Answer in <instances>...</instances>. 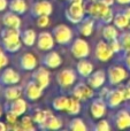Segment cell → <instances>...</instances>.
Segmentation results:
<instances>
[{"label": "cell", "mask_w": 130, "mask_h": 131, "mask_svg": "<svg viewBox=\"0 0 130 131\" xmlns=\"http://www.w3.org/2000/svg\"><path fill=\"white\" fill-rule=\"evenodd\" d=\"M115 53L111 48L107 40H99L94 47V57L100 62H107L114 57Z\"/></svg>", "instance_id": "cell-9"}, {"label": "cell", "mask_w": 130, "mask_h": 131, "mask_svg": "<svg viewBox=\"0 0 130 131\" xmlns=\"http://www.w3.org/2000/svg\"><path fill=\"white\" fill-rule=\"evenodd\" d=\"M9 63V59L6 54V51L4 50V47H0V71L4 68H6Z\"/></svg>", "instance_id": "cell-39"}, {"label": "cell", "mask_w": 130, "mask_h": 131, "mask_svg": "<svg viewBox=\"0 0 130 131\" xmlns=\"http://www.w3.org/2000/svg\"><path fill=\"white\" fill-rule=\"evenodd\" d=\"M37 64H38L37 58L31 52L23 53L18 59V66L21 69L25 70V71H34L37 68Z\"/></svg>", "instance_id": "cell-21"}, {"label": "cell", "mask_w": 130, "mask_h": 131, "mask_svg": "<svg viewBox=\"0 0 130 131\" xmlns=\"http://www.w3.org/2000/svg\"><path fill=\"white\" fill-rule=\"evenodd\" d=\"M31 79L36 82L43 90L47 89L51 83V72H50V70H48V68L44 67V66L37 67L36 69L34 70V72H32Z\"/></svg>", "instance_id": "cell-11"}, {"label": "cell", "mask_w": 130, "mask_h": 131, "mask_svg": "<svg viewBox=\"0 0 130 131\" xmlns=\"http://www.w3.org/2000/svg\"><path fill=\"white\" fill-rule=\"evenodd\" d=\"M68 100H69V97H66V95H60V97H57L55 99H53V101H52L53 109L57 111V112L66 111L67 105H68Z\"/></svg>", "instance_id": "cell-34"}, {"label": "cell", "mask_w": 130, "mask_h": 131, "mask_svg": "<svg viewBox=\"0 0 130 131\" xmlns=\"http://www.w3.org/2000/svg\"><path fill=\"white\" fill-rule=\"evenodd\" d=\"M124 14L127 15V18H128V22H129V25H128V29H130V7H126L123 9Z\"/></svg>", "instance_id": "cell-46"}, {"label": "cell", "mask_w": 130, "mask_h": 131, "mask_svg": "<svg viewBox=\"0 0 130 131\" xmlns=\"http://www.w3.org/2000/svg\"><path fill=\"white\" fill-rule=\"evenodd\" d=\"M115 2L119 5H129L130 0H115Z\"/></svg>", "instance_id": "cell-48"}, {"label": "cell", "mask_w": 130, "mask_h": 131, "mask_svg": "<svg viewBox=\"0 0 130 131\" xmlns=\"http://www.w3.org/2000/svg\"><path fill=\"white\" fill-rule=\"evenodd\" d=\"M53 37L55 39V43L59 45H69L71 44L74 38V32L68 25L66 24H58L52 30Z\"/></svg>", "instance_id": "cell-4"}, {"label": "cell", "mask_w": 130, "mask_h": 131, "mask_svg": "<svg viewBox=\"0 0 130 131\" xmlns=\"http://www.w3.org/2000/svg\"><path fill=\"white\" fill-rule=\"evenodd\" d=\"M101 35H103V38L107 41H111L113 39L119 38L120 34H119V29L115 27L114 24H105L101 30Z\"/></svg>", "instance_id": "cell-27"}, {"label": "cell", "mask_w": 130, "mask_h": 131, "mask_svg": "<svg viewBox=\"0 0 130 131\" xmlns=\"http://www.w3.org/2000/svg\"><path fill=\"white\" fill-rule=\"evenodd\" d=\"M20 124H21V130H24V131H28V130H35V122L32 120V116H29V115H25L22 117V120L20 121Z\"/></svg>", "instance_id": "cell-36"}, {"label": "cell", "mask_w": 130, "mask_h": 131, "mask_svg": "<svg viewBox=\"0 0 130 131\" xmlns=\"http://www.w3.org/2000/svg\"><path fill=\"white\" fill-rule=\"evenodd\" d=\"M108 44H110L111 48L113 50V52L115 53V54H117V53H120L122 51V47H121V44H120V40L119 38L116 39H113V40L108 41Z\"/></svg>", "instance_id": "cell-40"}, {"label": "cell", "mask_w": 130, "mask_h": 131, "mask_svg": "<svg viewBox=\"0 0 130 131\" xmlns=\"http://www.w3.org/2000/svg\"><path fill=\"white\" fill-rule=\"evenodd\" d=\"M94 23H96V20L92 16L89 15L86 17H84L77 24L78 34L83 37H90L94 30Z\"/></svg>", "instance_id": "cell-22"}, {"label": "cell", "mask_w": 130, "mask_h": 131, "mask_svg": "<svg viewBox=\"0 0 130 131\" xmlns=\"http://www.w3.org/2000/svg\"><path fill=\"white\" fill-rule=\"evenodd\" d=\"M23 91H24V88L15 84V85L6 86L4 92H2V94H4V98L7 100V101H12V100L18 99V98L22 97Z\"/></svg>", "instance_id": "cell-25"}, {"label": "cell", "mask_w": 130, "mask_h": 131, "mask_svg": "<svg viewBox=\"0 0 130 131\" xmlns=\"http://www.w3.org/2000/svg\"><path fill=\"white\" fill-rule=\"evenodd\" d=\"M128 77V69L121 64H112L107 69V81L110 85L117 86Z\"/></svg>", "instance_id": "cell-3"}, {"label": "cell", "mask_w": 130, "mask_h": 131, "mask_svg": "<svg viewBox=\"0 0 130 131\" xmlns=\"http://www.w3.org/2000/svg\"><path fill=\"white\" fill-rule=\"evenodd\" d=\"M111 124L107 120H104V118H100L98 122L94 124L93 130L96 131H110L111 130Z\"/></svg>", "instance_id": "cell-37"}, {"label": "cell", "mask_w": 130, "mask_h": 131, "mask_svg": "<svg viewBox=\"0 0 130 131\" xmlns=\"http://www.w3.org/2000/svg\"><path fill=\"white\" fill-rule=\"evenodd\" d=\"M8 5H9L8 0H0V13L6 10L8 8Z\"/></svg>", "instance_id": "cell-43"}, {"label": "cell", "mask_w": 130, "mask_h": 131, "mask_svg": "<svg viewBox=\"0 0 130 131\" xmlns=\"http://www.w3.org/2000/svg\"><path fill=\"white\" fill-rule=\"evenodd\" d=\"M7 129H8V125H7L6 123H4V122L0 121V131H6Z\"/></svg>", "instance_id": "cell-47"}, {"label": "cell", "mask_w": 130, "mask_h": 131, "mask_svg": "<svg viewBox=\"0 0 130 131\" xmlns=\"http://www.w3.org/2000/svg\"><path fill=\"white\" fill-rule=\"evenodd\" d=\"M119 40H120V44H121L122 52L123 53L130 52V31L123 30L119 36Z\"/></svg>", "instance_id": "cell-35"}, {"label": "cell", "mask_w": 130, "mask_h": 131, "mask_svg": "<svg viewBox=\"0 0 130 131\" xmlns=\"http://www.w3.org/2000/svg\"><path fill=\"white\" fill-rule=\"evenodd\" d=\"M107 108L108 107L106 104V100L101 97H98L92 99L91 105H90V113H91V116L93 118L100 120L106 115Z\"/></svg>", "instance_id": "cell-13"}, {"label": "cell", "mask_w": 130, "mask_h": 131, "mask_svg": "<svg viewBox=\"0 0 130 131\" xmlns=\"http://www.w3.org/2000/svg\"><path fill=\"white\" fill-rule=\"evenodd\" d=\"M84 4H69L68 8L66 9V18L73 24H78L85 17Z\"/></svg>", "instance_id": "cell-8"}, {"label": "cell", "mask_w": 130, "mask_h": 131, "mask_svg": "<svg viewBox=\"0 0 130 131\" xmlns=\"http://www.w3.org/2000/svg\"><path fill=\"white\" fill-rule=\"evenodd\" d=\"M127 108H128L129 111H130V100H129V104H128V106H127Z\"/></svg>", "instance_id": "cell-49"}, {"label": "cell", "mask_w": 130, "mask_h": 131, "mask_svg": "<svg viewBox=\"0 0 130 131\" xmlns=\"http://www.w3.org/2000/svg\"><path fill=\"white\" fill-rule=\"evenodd\" d=\"M37 48L40 51H45V52H48V51L53 50L55 45V39L53 37L52 32L48 31H41L38 34L37 36Z\"/></svg>", "instance_id": "cell-14"}, {"label": "cell", "mask_w": 130, "mask_h": 131, "mask_svg": "<svg viewBox=\"0 0 130 131\" xmlns=\"http://www.w3.org/2000/svg\"><path fill=\"white\" fill-rule=\"evenodd\" d=\"M108 91H110V89L108 88H101V91L99 92V97H101V98H104L105 99L106 98V95H107V93H108Z\"/></svg>", "instance_id": "cell-44"}, {"label": "cell", "mask_w": 130, "mask_h": 131, "mask_svg": "<svg viewBox=\"0 0 130 131\" xmlns=\"http://www.w3.org/2000/svg\"><path fill=\"white\" fill-rule=\"evenodd\" d=\"M50 15H41V16H38V17H36V24L38 28H40V29H45V28H47L48 25H50Z\"/></svg>", "instance_id": "cell-38"}, {"label": "cell", "mask_w": 130, "mask_h": 131, "mask_svg": "<svg viewBox=\"0 0 130 131\" xmlns=\"http://www.w3.org/2000/svg\"><path fill=\"white\" fill-rule=\"evenodd\" d=\"M122 62H123L124 67L127 68V69L130 71V52L128 53H124L123 55V60H122Z\"/></svg>", "instance_id": "cell-41"}, {"label": "cell", "mask_w": 130, "mask_h": 131, "mask_svg": "<svg viewBox=\"0 0 130 131\" xmlns=\"http://www.w3.org/2000/svg\"><path fill=\"white\" fill-rule=\"evenodd\" d=\"M40 63L41 66L48 68V69H55V68H59L62 64V58L57 51L51 50L41 57Z\"/></svg>", "instance_id": "cell-17"}, {"label": "cell", "mask_w": 130, "mask_h": 131, "mask_svg": "<svg viewBox=\"0 0 130 131\" xmlns=\"http://www.w3.org/2000/svg\"><path fill=\"white\" fill-rule=\"evenodd\" d=\"M8 8L10 12L16 13L18 15H23L28 10V4L25 0H10L8 5Z\"/></svg>", "instance_id": "cell-28"}, {"label": "cell", "mask_w": 130, "mask_h": 131, "mask_svg": "<svg viewBox=\"0 0 130 131\" xmlns=\"http://www.w3.org/2000/svg\"><path fill=\"white\" fill-rule=\"evenodd\" d=\"M107 107L111 109H115L120 106L123 101H126V94H124V88L123 86H114L108 91L107 95L105 98Z\"/></svg>", "instance_id": "cell-5"}, {"label": "cell", "mask_w": 130, "mask_h": 131, "mask_svg": "<svg viewBox=\"0 0 130 131\" xmlns=\"http://www.w3.org/2000/svg\"><path fill=\"white\" fill-rule=\"evenodd\" d=\"M2 24L7 28H14V29H21L22 21L18 14L13 13V12H7L2 16Z\"/></svg>", "instance_id": "cell-23"}, {"label": "cell", "mask_w": 130, "mask_h": 131, "mask_svg": "<svg viewBox=\"0 0 130 131\" xmlns=\"http://www.w3.org/2000/svg\"><path fill=\"white\" fill-rule=\"evenodd\" d=\"M0 39L4 50L8 53H16L22 47L21 30L5 27L0 32Z\"/></svg>", "instance_id": "cell-1"}, {"label": "cell", "mask_w": 130, "mask_h": 131, "mask_svg": "<svg viewBox=\"0 0 130 131\" xmlns=\"http://www.w3.org/2000/svg\"><path fill=\"white\" fill-rule=\"evenodd\" d=\"M124 88V94H126V101L130 100V79L126 83V85H123Z\"/></svg>", "instance_id": "cell-42"}, {"label": "cell", "mask_w": 130, "mask_h": 131, "mask_svg": "<svg viewBox=\"0 0 130 131\" xmlns=\"http://www.w3.org/2000/svg\"><path fill=\"white\" fill-rule=\"evenodd\" d=\"M21 81L20 74L13 68H4L0 72V85L8 86L18 84Z\"/></svg>", "instance_id": "cell-16"}, {"label": "cell", "mask_w": 130, "mask_h": 131, "mask_svg": "<svg viewBox=\"0 0 130 131\" xmlns=\"http://www.w3.org/2000/svg\"><path fill=\"white\" fill-rule=\"evenodd\" d=\"M21 40H22L23 45L31 47L36 44L37 41V34L35 30L32 29H27L24 31L21 32Z\"/></svg>", "instance_id": "cell-30"}, {"label": "cell", "mask_w": 130, "mask_h": 131, "mask_svg": "<svg viewBox=\"0 0 130 131\" xmlns=\"http://www.w3.org/2000/svg\"><path fill=\"white\" fill-rule=\"evenodd\" d=\"M70 53H71V55L77 60L86 59L90 54L89 43L83 38H76L75 40L71 41Z\"/></svg>", "instance_id": "cell-7"}, {"label": "cell", "mask_w": 130, "mask_h": 131, "mask_svg": "<svg viewBox=\"0 0 130 131\" xmlns=\"http://www.w3.org/2000/svg\"><path fill=\"white\" fill-rule=\"evenodd\" d=\"M5 109L8 113H12L14 115H16L17 117L20 116H23L24 113L28 109V102L25 99L23 98H18V99L12 100V101H7L6 106H5Z\"/></svg>", "instance_id": "cell-15"}, {"label": "cell", "mask_w": 130, "mask_h": 131, "mask_svg": "<svg viewBox=\"0 0 130 131\" xmlns=\"http://www.w3.org/2000/svg\"><path fill=\"white\" fill-rule=\"evenodd\" d=\"M38 128L41 130H59L62 128V121L52 113L47 117V120H46L41 125H39Z\"/></svg>", "instance_id": "cell-26"}, {"label": "cell", "mask_w": 130, "mask_h": 131, "mask_svg": "<svg viewBox=\"0 0 130 131\" xmlns=\"http://www.w3.org/2000/svg\"><path fill=\"white\" fill-rule=\"evenodd\" d=\"M113 24H114L119 30H121V31L128 29L129 22H128V18H127V15L124 14L123 9L120 10V12H117V13L114 15V18H113Z\"/></svg>", "instance_id": "cell-31"}, {"label": "cell", "mask_w": 130, "mask_h": 131, "mask_svg": "<svg viewBox=\"0 0 130 131\" xmlns=\"http://www.w3.org/2000/svg\"><path fill=\"white\" fill-rule=\"evenodd\" d=\"M81 109H82L81 100H78L75 97H69L68 105H67V108H66V113L68 115L76 116L81 113Z\"/></svg>", "instance_id": "cell-29"}, {"label": "cell", "mask_w": 130, "mask_h": 131, "mask_svg": "<svg viewBox=\"0 0 130 131\" xmlns=\"http://www.w3.org/2000/svg\"><path fill=\"white\" fill-rule=\"evenodd\" d=\"M43 89L38 85L35 81H29L24 86V91H23V95L30 101H35L38 100L43 94Z\"/></svg>", "instance_id": "cell-20"}, {"label": "cell", "mask_w": 130, "mask_h": 131, "mask_svg": "<svg viewBox=\"0 0 130 131\" xmlns=\"http://www.w3.org/2000/svg\"><path fill=\"white\" fill-rule=\"evenodd\" d=\"M57 82L58 85L62 90H67V89L71 88L76 84V82H77V71H75L74 69H70V68H64L57 75Z\"/></svg>", "instance_id": "cell-6"}, {"label": "cell", "mask_w": 130, "mask_h": 131, "mask_svg": "<svg viewBox=\"0 0 130 131\" xmlns=\"http://www.w3.org/2000/svg\"><path fill=\"white\" fill-rule=\"evenodd\" d=\"M51 114H52V112L48 111V109H37L34 113V115H32V120L39 127V125H41L47 120V117Z\"/></svg>", "instance_id": "cell-32"}, {"label": "cell", "mask_w": 130, "mask_h": 131, "mask_svg": "<svg viewBox=\"0 0 130 131\" xmlns=\"http://www.w3.org/2000/svg\"><path fill=\"white\" fill-rule=\"evenodd\" d=\"M73 97L77 98L81 101H85V100L92 99L94 95V91L91 86L88 84V82H78L74 85V89L71 91Z\"/></svg>", "instance_id": "cell-10"}, {"label": "cell", "mask_w": 130, "mask_h": 131, "mask_svg": "<svg viewBox=\"0 0 130 131\" xmlns=\"http://www.w3.org/2000/svg\"><path fill=\"white\" fill-rule=\"evenodd\" d=\"M86 13L103 25L110 24L111 22H113V18L115 15L112 7L106 6V5L101 4L100 1L90 2V5L86 8Z\"/></svg>", "instance_id": "cell-2"}, {"label": "cell", "mask_w": 130, "mask_h": 131, "mask_svg": "<svg viewBox=\"0 0 130 131\" xmlns=\"http://www.w3.org/2000/svg\"><path fill=\"white\" fill-rule=\"evenodd\" d=\"M0 116H1V112H0Z\"/></svg>", "instance_id": "cell-51"}, {"label": "cell", "mask_w": 130, "mask_h": 131, "mask_svg": "<svg viewBox=\"0 0 130 131\" xmlns=\"http://www.w3.org/2000/svg\"><path fill=\"white\" fill-rule=\"evenodd\" d=\"M114 127L119 130H124L130 128V111L128 108L120 109L113 117Z\"/></svg>", "instance_id": "cell-18"}, {"label": "cell", "mask_w": 130, "mask_h": 131, "mask_svg": "<svg viewBox=\"0 0 130 131\" xmlns=\"http://www.w3.org/2000/svg\"><path fill=\"white\" fill-rule=\"evenodd\" d=\"M106 81H107V72L103 69H99L93 71L89 77L86 78V82L93 90H98V89L103 88L105 85Z\"/></svg>", "instance_id": "cell-19"}, {"label": "cell", "mask_w": 130, "mask_h": 131, "mask_svg": "<svg viewBox=\"0 0 130 131\" xmlns=\"http://www.w3.org/2000/svg\"><path fill=\"white\" fill-rule=\"evenodd\" d=\"M98 1H100L101 4L106 5V6H108V7H112L113 5L115 4V0H98Z\"/></svg>", "instance_id": "cell-45"}, {"label": "cell", "mask_w": 130, "mask_h": 131, "mask_svg": "<svg viewBox=\"0 0 130 131\" xmlns=\"http://www.w3.org/2000/svg\"><path fill=\"white\" fill-rule=\"evenodd\" d=\"M93 69H94L93 63L90 62L89 60H86V59L78 60L77 64H76V71H77V75L81 76L82 78H88V77L93 72Z\"/></svg>", "instance_id": "cell-24"}, {"label": "cell", "mask_w": 130, "mask_h": 131, "mask_svg": "<svg viewBox=\"0 0 130 131\" xmlns=\"http://www.w3.org/2000/svg\"><path fill=\"white\" fill-rule=\"evenodd\" d=\"M68 129L71 131H86L88 127L85 124L84 120L80 117H74L69 121L68 123Z\"/></svg>", "instance_id": "cell-33"}, {"label": "cell", "mask_w": 130, "mask_h": 131, "mask_svg": "<svg viewBox=\"0 0 130 131\" xmlns=\"http://www.w3.org/2000/svg\"><path fill=\"white\" fill-rule=\"evenodd\" d=\"M53 12V5L48 0H37L34 2L30 9V14L32 17H38L41 15H51Z\"/></svg>", "instance_id": "cell-12"}, {"label": "cell", "mask_w": 130, "mask_h": 131, "mask_svg": "<svg viewBox=\"0 0 130 131\" xmlns=\"http://www.w3.org/2000/svg\"><path fill=\"white\" fill-rule=\"evenodd\" d=\"M91 1H98V0H90V2H91Z\"/></svg>", "instance_id": "cell-50"}]
</instances>
